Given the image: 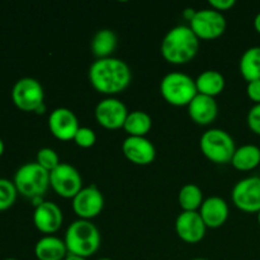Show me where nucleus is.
<instances>
[{
	"label": "nucleus",
	"mask_w": 260,
	"mask_h": 260,
	"mask_svg": "<svg viewBox=\"0 0 260 260\" xmlns=\"http://www.w3.org/2000/svg\"><path fill=\"white\" fill-rule=\"evenodd\" d=\"M89 81L96 91L116 95L129 85L132 73L127 62L111 56L96 58L89 68Z\"/></svg>",
	"instance_id": "f257e3e1"
},
{
	"label": "nucleus",
	"mask_w": 260,
	"mask_h": 260,
	"mask_svg": "<svg viewBox=\"0 0 260 260\" xmlns=\"http://www.w3.org/2000/svg\"><path fill=\"white\" fill-rule=\"evenodd\" d=\"M200 48V38L189 25H175L167 32L161 41L162 57L174 65H183L196 57Z\"/></svg>",
	"instance_id": "f03ea898"
},
{
	"label": "nucleus",
	"mask_w": 260,
	"mask_h": 260,
	"mask_svg": "<svg viewBox=\"0 0 260 260\" xmlns=\"http://www.w3.org/2000/svg\"><path fill=\"white\" fill-rule=\"evenodd\" d=\"M63 241L69 254L88 259L101 246V233L91 221L79 218L70 223Z\"/></svg>",
	"instance_id": "7ed1b4c3"
},
{
	"label": "nucleus",
	"mask_w": 260,
	"mask_h": 260,
	"mask_svg": "<svg viewBox=\"0 0 260 260\" xmlns=\"http://www.w3.org/2000/svg\"><path fill=\"white\" fill-rule=\"evenodd\" d=\"M13 183L19 194L30 200L42 198L50 187V173L36 161L27 162L15 172Z\"/></svg>",
	"instance_id": "20e7f679"
},
{
	"label": "nucleus",
	"mask_w": 260,
	"mask_h": 260,
	"mask_svg": "<svg viewBox=\"0 0 260 260\" xmlns=\"http://www.w3.org/2000/svg\"><path fill=\"white\" fill-rule=\"evenodd\" d=\"M160 93L162 98L172 106L188 107L198 91L194 79L180 71H173L161 79Z\"/></svg>",
	"instance_id": "39448f33"
},
{
	"label": "nucleus",
	"mask_w": 260,
	"mask_h": 260,
	"mask_svg": "<svg viewBox=\"0 0 260 260\" xmlns=\"http://www.w3.org/2000/svg\"><path fill=\"white\" fill-rule=\"evenodd\" d=\"M200 147L203 155L216 164L231 162L236 150L233 136L221 128L207 129L201 136Z\"/></svg>",
	"instance_id": "423d86ee"
},
{
	"label": "nucleus",
	"mask_w": 260,
	"mask_h": 260,
	"mask_svg": "<svg viewBox=\"0 0 260 260\" xmlns=\"http://www.w3.org/2000/svg\"><path fill=\"white\" fill-rule=\"evenodd\" d=\"M45 99V91L38 80L33 78H22L12 89V101L17 108L24 112H37Z\"/></svg>",
	"instance_id": "0eeeda50"
},
{
	"label": "nucleus",
	"mask_w": 260,
	"mask_h": 260,
	"mask_svg": "<svg viewBox=\"0 0 260 260\" xmlns=\"http://www.w3.org/2000/svg\"><path fill=\"white\" fill-rule=\"evenodd\" d=\"M189 27L200 40H215L225 32V15L215 9L196 10L189 20Z\"/></svg>",
	"instance_id": "6e6552de"
},
{
	"label": "nucleus",
	"mask_w": 260,
	"mask_h": 260,
	"mask_svg": "<svg viewBox=\"0 0 260 260\" xmlns=\"http://www.w3.org/2000/svg\"><path fill=\"white\" fill-rule=\"evenodd\" d=\"M50 187L60 197L73 200L83 189V179L76 168L61 162L57 168L50 172Z\"/></svg>",
	"instance_id": "1a4fd4ad"
},
{
	"label": "nucleus",
	"mask_w": 260,
	"mask_h": 260,
	"mask_svg": "<svg viewBox=\"0 0 260 260\" xmlns=\"http://www.w3.org/2000/svg\"><path fill=\"white\" fill-rule=\"evenodd\" d=\"M233 203L248 213H258L260 211V177L253 175L240 179L231 190Z\"/></svg>",
	"instance_id": "9d476101"
},
{
	"label": "nucleus",
	"mask_w": 260,
	"mask_h": 260,
	"mask_svg": "<svg viewBox=\"0 0 260 260\" xmlns=\"http://www.w3.org/2000/svg\"><path fill=\"white\" fill-rule=\"evenodd\" d=\"M95 119L102 127L107 129H117L123 128L124 121L128 116L126 104L119 99L108 96L104 98L96 104L95 111Z\"/></svg>",
	"instance_id": "9b49d317"
},
{
	"label": "nucleus",
	"mask_w": 260,
	"mask_h": 260,
	"mask_svg": "<svg viewBox=\"0 0 260 260\" xmlns=\"http://www.w3.org/2000/svg\"><path fill=\"white\" fill-rule=\"evenodd\" d=\"M103 207L104 197L96 185L83 188L73 198V210L81 220L90 221L103 211Z\"/></svg>",
	"instance_id": "f8f14e48"
},
{
	"label": "nucleus",
	"mask_w": 260,
	"mask_h": 260,
	"mask_svg": "<svg viewBox=\"0 0 260 260\" xmlns=\"http://www.w3.org/2000/svg\"><path fill=\"white\" fill-rule=\"evenodd\" d=\"M48 128L56 139L69 141L74 140V136L80 126L78 117L71 109L60 107L53 109L48 116Z\"/></svg>",
	"instance_id": "ddd939ff"
},
{
	"label": "nucleus",
	"mask_w": 260,
	"mask_h": 260,
	"mask_svg": "<svg viewBox=\"0 0 260 260\" xmlns=\"http://www.w3.org/2000/svg\"><path fill=\"white\" fill-rule=\"evenodd\" d=\"M206 229L207 226L198 211H183L175 220L177 235L185 243H200L205 238Z\"/></svg>",
	"instance_id": "4468645a"
},
{
	"label": "nucleus",
	"mask_w": 260,
	"mask_h": 260,
	"mask_svg": "<svg viewBox=\"0 0 260 260\" xmlns=\"http://www.w3.org/2000/svg\"><path fill=\"white\" fill-rule=\"evenodd\" d=\"M122 151L124 156L136 165L151 164L156 156L154 144L146 137L128 136L122 142Z\"/></svg>",
	"instance_id": "2eb2a0df"
},
{
	"label": "nucleus",
	"mask_w": 260,
	"mask_h": 260,
	"mask_svg": "<svg viewBox=\"0 0 260 260\" xmlns=\"http://www.w3.org/2000/svg\"><path fill=\"white\" fill-rule=\"evenodd\" d=\"M62 211L56 203L43 201L36 206L33 212V223L36 229L43 234H55L62 225Z\"/></svg>",
	"instance_id": "dca6fc26"
},
{
	"label": "nucleus",
	"mask_w": 260,
	"mask_h": 260,
	"mask_svg": "<svg viewBox=\"0 0 260 260\" xmlns=\"http://www.w3.org/2000/svg\"><path fill=\"white\" fill-rule=\"evenodd\" d=\"M189 117L201 126H207L212 123L218 113L217 102L213 96L203 95L198 93L188 104Z\"/></svg>",
	"instance_id": "f3484780"
},
{
	"label": "nucleus",
	"mask_w": 260,
	"mask_h": 260,
	"mask_svg": "<svg viewBox=\"0 0 260 260\" xmlns=\"http://www.w3.org/2000/svg\"><path fill=\"white\" fill-rule=\"evenodd\" d=\"M200 215L207 228L217 229L226 222L229 217V205L223 198L212 196L203 201Z\"/></svg>",
	"instance_id": "a211bd4d"
},
{
	"label": "nucleus",
	"mask_w": 260,
	"mask_h": 260,
	"mask_svg": "<svg viewBox=\"0 0 260 260\" xmlns=\"http://www.w3.org/2000/svg\"><path fill=\"white\" fill-rule=\"evenodd\" d=\"M68 254L65 241L53 235L43 236L35 246V255L37 260H63Z\"/></svg>",
	"instance_id": "6ab92c4d"
},
{
	"label": "nucleus",
	"mask_w": 260,
	"mask_h": 260,
	"mask_svg": "<svg viewBox=\"0 0 260 260\" xmlns=\"http://www.w3.org/2000/svg\"><path fill=\"white\" fill-rule=\"evenodd\" d=\"M231 164L240 172H249L260 165V147L253 144H246L236 147Z\"/></svg>",
	"instance_id": "aec40b11"
},
{
	"label": "nucleus",
	"mask_w": 260,
	"mask_h": 260,
	"mask_svg": "<svg viewBox=\"0 0 260 260\" xmlns=\"http://www.w3.org/2000/svg\"><path fill=\"white\" fill-rule=\"evenodd\" d=\"M196 86L200 94L215 98L225 88V78L217 70H205L196 79Z\"/></svg>",
	"instance_id": "412c9836"
},
{
	"label": "nucleus",
	"mask_w": 260,
	"mask_h": 260,
	"mask_svg": "<svg viewBox=\"0 0 260 260\" xmlns=\"http://www.w3.org/2000/svg\"><path fill=\"white\" fill-rule=\"evenodd\" d=\"M239 70L246 81L260 79V46H253L244 51L239 62Z\"/></svg>",
	"instance_id": "4be33fe9"
},
{
	"label": "nucleus",
	"mask_w": 260,
	"mask_h": 260,
	"mask_svg": "<svg viewBox=\"0 0 260 260\" xmlns=\"http://www.w3.org/2000/svg\"><path fill=\"white\" fill-rule=\"evenodd\" d=\"M91 51L96 58L111 57L113 51L117 47V36L116 33L108 28L99 29L91 38L90 43Z\"/></svg>",
	"instance_id": "5701e85b"
},
{
	"label": "nucleus",
	"mask_w": 260,
	"mask_h": 260,
	"mask_svg": "<svg viewBox=\"0 0 260 260\" xmlns=\"http://www.w3.org/2000/svg\"><path fill=\"white\" fill-rule=\"evenodd\" d=\"M151 127V116L144 111L128 112V116H127L123 124V129L128 134V136L145 137L149 134Z\"/></svg>",
	"instance_id": "b1692460"
},
{
	"label": "nucleus",
	"mask_w": 260,
	"mask_h": 260,
	"mask_svg": "<svg viewBox=\"0 0 260 260\" xmlns=\"http://www.w3.org/2000/svg\"><path fill=\"white\" fill-rule=\"evenodd\" d=\"M203 201L202 189L193 183L183 185L178 193V202L183 211H197L201 208Z\"/></svg>",
	"instance_id": "393cba45"
},
{
	"label": "nucleus",
	"mask_w": 260,
	"mask_h": 260,
	"mask_svg": "<svg viewBox=\"0 0 260 260\" xmlns=\"http://www.w3.org/2000/svg\"><path fill=\"white\" fill-rule=\"evenodd\" d=\"M18 190L14 183L9 179L0 178V211H5L14 205Z\"/></svg>",
	"instance_id": "a878e982"
},
{
	"label": "nucleus",
	"mask_w": 260,
	"mask_h": 260,
	"mask_svg": "<svg viewBox=\"0 0 260 260\" xmlns=\"http://www.w3.org/2000/svg\"><path fill=\"white\" fill-rule=\"evenodd\" d=\"M36 162L38 165L47 170L48 173L52 172L55 168H57L61 164L60 157H58L57 152L51 147H43V149L38 150L37 156H36Z\"/></svg>",
	"instance_id": "bb28decb"
},
{
	"label": "nucleus",
	"mask_w": 260,
	"mask_h": 260,
	"mask_svg": "<svg viewBox=\"0 0 260 260\" xmlns=\"http://www.w3.org/2000/svg\"><path fill=\"white\" fill-rule=\"evenodd\" d=\"M74 141L78 145L79 147H83V149H89V147L93 146L96 142V135L89 127H80L78 129V132L74 136Z\"/></svg>",
	"instance_id": "cd10ccee"
},
{
	"label": "nucleus",
	"mask_w": 260,
	"mask_h": 260,
	"mask_svg": "<svg viewBox=\"0 0 260 260\" xmlns=\"http://www.w3.org/2000/svg\"><path fill=\"white\" fill-rule=\"evenodd\" d=\"M246 122H248V126L254 134L259 135L260 136V103L254 104L248 112V116H246Z\"/></svg>",
	"instance_id": "c85d7f7f"
},
{
	"label": "nucleus",
	"mask_w": 260,
	"mask_h": 260,
	"mask_svg": "<svg viewBox=\"0 0 260 260\" xmlns=\"http://www.w3.org/2000/svg\"><path fill=\"white\" fill-rule=\"evenodd\" d=\"M246 94L249 99L253 101L255 104L260 103V79L259 80L249 81L246 85Z\"/></svg>",
	"instance_id": "c756f323"
},
{
	"label": "nucleus",
	"mask_w": 260,
	"mask_h": 260,
	"mask_svg": "<svg viewBox=\"0 0 260 260\" xmlns=\"http://www.w3.org/2000/svg\"><path fill=\"white\" fill-rule=\"evenodd\" d=\"M235 0H208V4L212 7V9L218 10L222 13L223 10H229L235 5Z\"/></svg>",
	"instance_id": "7c9ffc66"
},
{
	"label": "nucleus",
	"mask_w": 260,
	"mask_h": 260,
	"mask_svg": "<svg viewBox=\"0 0 260 260\" xmlns=\"http://www.w3.org/2000/svg\"><path fill=\"white\" fill-rule=\"evenodd\" d=\"M254 28H255L256 32L260 35V12L255 15V18H254Z\"/></svg>",
	"instance_id": "2f4dec72"
},
{
	"label": "nucleus",
	"mask_w": 260,
	"mask_h": 260,
	"mask_svg": "<svg viewBox=\"0 0 260 260\" xmlns=\"http://www.w3.org/2000/svg\"><path fill=\"white\" fill-rule=\"evenodd\" d=\"M63 260H88L86 258H81V256H76V255H73V254H68V256H66Z\"/></svg>",
	"instance_id": "473e14b6"
},
{
	"label": "nucleus",
	"mask_w": 260,
	"mask_h": 260,
	"mask_svg": "<svg viewBox=\"0 0 260 260\" xmlns=\"http://www.w3.org/2000/svg\"><path fill=\"white\" fill-rule=\"evenodd\" d=\"M4 149H5V146H4V141H3V140L0 139V156H2V155L4 154Z\"/></svg>",
	"instance_id": "72a5a7b5"
},
{
	"label": "nucleus",
	"mask_w": 260,
	"mask_h": 260,
	"mask_svg": "<svg viewBox=\"0 0 260 260\" xmlns=\"http://www.w3.org/2000/svg\"><path fill=\"white\" fill-rule=\"evenodd\" d=\"M256 218H258V223L260 225V211L258 213H256Z\"/></svg>",
	"instance_id": "f704fd0d"
},
{
	"label": "nucleus",
	"mask_w": 260,
	"mask_h": 260,
	"mask_svg": "<svg viewBox=\"0 0 260 260\" xmlns=\"http://www.w3.org/2000/svg\"><path fill=\"white\" fill-rule=\"evenodd\" d=\"M192 260H208V259H205V258H194V259H192Z\"/></svg>",
	"instance_id": "c9c22d12"
},
{
	"label": "nucleus",
	"mask_w": 260,
	"mask_h": 260,
	"mask_svg": "<svg viewBox=\"0 0 260 260\" xmlns=\"http://www.w3.org/2000/svg\"><path fill=\"white\" fill-rule=\"evenodd\" d=\"M98 260H113V259H109V258H101V259H98Z\"/></svg>",
	"instance_id": "e433bc0d"
},
{
	"label": "nucleus",
	"mask_w": 260,
	"mask_h": 260,
	"mask_svg": "<svg viewBox=\"0 0 260 260\" xmlns=\"http://www.w3.org/2000/svg\"><path fill=\"white\" fill-rule=\"evenodd\" d=\"M4 260H18V259H14V258H8V259H4Z\"/></svg>",
	"instance_id": "4c0bfd02"
},
{
	"label": "nucleus",
	"mask_w": 260,
	"mask_h": 260,
	"mask_svg": "<svg viewBox=\"0 0 260 260\" xmlns=\"http://www.w3.org/2000/svg\"><path fill=\"white\" fill-rule=\"evenodd\" d=\"M259 177H260V165H259Z\"/></svg>",
	"instance_id": "58836bf2"
}]
</instances>
